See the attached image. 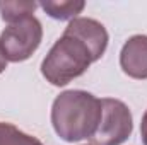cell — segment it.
<instances>
[{
    "mask_svg": "<svg viewBox=\"0 0 147 145\" xmlns=\"http://www.w3.org/2000/svg\"><path fill=\"white\" fill-rule=\"evenodd\" d=\"M103 118L101 99L80 89L60 92L51 104V125L63 142L91 138Z\"/></svg>",
    "mask_w": 147,
    "mask_h": 145,
    "instance_id": "cell-1",
    "label": "cell"
},
{
    "mask_svg": "<svg viewBox=\"0 0 147 145\" xmlns=\"http://www.w3.org/2000/svg\"><path fill=\"white\" fill-rule=\"evenodd\" d=\"M91 63H94V56L87 44L72 33L63 31L41 62V75L51 85L63 87L80 77Z\"/></svg>",
    "mask_w": 147,
    "mask_h": 145,
    "instance_id": "cell-2",
    "label": "cell"
},
{
    "mask_svg": "<svg viewBox=\"0 0 147 145\" xmlns=\"http://www.w3.org/2000/svg\"><path fill=\"white\" fill-rule=\"evenodd\" d=\"M43 39L41 22L34 15L22 17L9 24L0 34V48L7 62L19 63L31 58Z\"/></svg>",
    "mask_w": 147,
    "mask_h": 145,
    "instance_id": "cell-3",
    "label": "cell"
},
{
    "mask_svg": "<svg viewBox=\"0 0 147 145\" xmlns=\"http://www.w3.org/2000/svg\"><path fill=\"white\" fill-rule=\"evenodd\" d=\"M103 118L96 133L89 138V145H121L134 132V118L128 106L113 97H103Z\"/></svg>",
    "mask_w": 147,
    "mask_h": 145,
    "instance_id": "cell-4",
    "label": "cell"
},
{
    "mask_svg": "<svg viewBox=\"0 0 147 145\" xmlns=\"http://www.w3.org/2000/svg\"><path fill=\"white\" fill-rule=\"evenodd\" d=\"M65 31L72 33L74 36H77L79 39H82L87 48L91 50L92 56H94V62H98L106 48H108V41H110V36H108V31L106 28L96 21V19H91V17H75L69 22V26L65 28Z\"/></svg>",
    "mask_w": 147,
    "mask_h": 145,
    "instance_id": "cell-5",
    "label": "cell"
},
{
    "mask_svg": "<svg viewBox=\"0 0 147 145\" xmlns=\"http://www.w3.org/2000/svg\"><path fill=\"white\" fill-rule=\"evenodd\" d=\"M120 67L132 79H147V36L135 34L128 38L120 51Z\"/></svg>",
    "mask_w": 147,
    "mask_h": 145,
    "instance_id": "cell-6",
    "label": "cell"
},
{
    "mask_svg": "<svg viewBox=\"0 0 147 145\" xmlns=\"http://www.w3.org/2000/svg\"><path fill=\"white\" fill-rule=\"evenodd\" d=\"M51 19L57 21H72L75 19L86 7V2L82 0H43L38 3Z\"/></svg>",
    "mask_w": 147,
    "mask_h": 145,
    "instance_id": "cell-7",
    "label": "cell"
},
{
    "mask_svg": "<svg viewBox=\"0 0 147 145\" xmlns=\"http://www.w3.org/2000/svg\"><path fill=\"white\" fill-rule=\"evenodd\" d=\"M36 9L38 3L31 0H0V15L7 24H12L22 17L33 15Z\"/></svg>",
    "mask_w": 147,
    "mask_h": 145,
    "instance_id": "cell-8",
    "label": "cell"
},
{
    "mask_svg": "<svg viewBox=\"0 0 147 145\" xmlns=\"http://www.w3.org/2000/svg\"><path fill=\"white\" fill-rule=\"evenodd\" d=\"M0 145H43L36 137L21 132L12 123L0 121Z\"/></svg>",
    "mask_w": 147,
    "mask_h": 145,
    "instance_id": "cell-9",
    "label": "cell"
},
{
    "mask_svg": "<svg viewBox=\"0 0 147 145\" xmlns=\"http://www.w3.org/2000/svg\"><path fill=\"white\" fill-rule=\"evenodd\" d=\"M140 137H142L144 145H147V109L142 116V121H140Z\"/></svg>",
    "mask_w": 147,
    "mask_h": 145,
    "instance_id": "cell-10",
    "label": "cell"
},
{
    "mask_svg": "<svg viewBox=\"0 0 147 145\" xmlns=\"http://www.w3.org/2000/svg\"><path fill=\"white\" fill-rule=\"evenodd\" d=\"M5 68H7V60H5V56L2 53V48H0V73L5 72Z\"/></svg>",
    "mask_w": 147,
    "mask_h": 145,
    "instance_id": "cell-11",
    "label": "cell"
}]
</instances>
